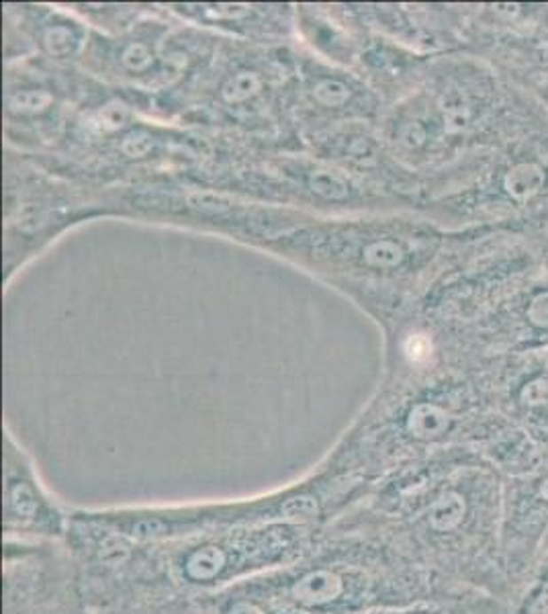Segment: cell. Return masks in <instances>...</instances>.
Returning a JSON list of instances; mask_svg holds the SVG:
<instances>
[{
    "instance_id": "8fae6325",
    "label": "cell",
    "mask_w": 548,
    "mask_h": 614,
    "mask_svg": "<svg viewBox=\"0 0 548 614\" xmlns=\"http://www.w3.org/2000/svg\"><path fill=\"white\" fill-rule=\"evenodd\" d=\"M89 23L68 12L45 6H6V45L21 39L27 45L23 58H42L59 66L80 64L89 43ZM21 58V59H23Z\"/></svg>"
},
{
    "instance_id": "9a60e30c",
    "label": "cell",
    "mask_w": 548,
    "mask_h": 614,
    "mask_svg": "<svg viewBox=\"0 0 548 614\" xmlns=\"http://www.w3.org/2000/svg\"><path fill=\"white\" fill-rule=\"evenodd\" d=\"M546 185V170L538 162H518L501 178L504 193L513 203H528L540 195Z\"/></svg>"
},
{
    "instance_id": "2e32d148",
    "label": "cell",
    "mask_w": 548,
    "mask_h": 614,
    "mask_svg": "<svg viewBox=\"0 0 548 614\" xmlns=\"http://www.w3.org/2000/svg\"><path fill=\"white\" fill-rule=\"evenodd\" d=\"M520 399L528 405V408H538V405L548 404V377H534L528 382L522 391H520Z\"/></svg>"
},
{
    "instance_id": "3957f363",
    "label": "cell",
    "mask_w": 548,
    "mask_h": 614,
    "mask_svg": "<svg viewBox=\"0 0 548 614\" xmlns=\"http://www.w3.org/2000/svg\"><path fill=\"white\" fill-rule=\"evenodd\" d=\"M395 547L372 531L336 518L289 567L250 579L258 592L301 614H374L401 609Z\"/></svg>"
},
{
    "instance_id": "8992f818",
    "label": "cell",
    "mask_w": 548,
    "mask_h": 614,
    "mask_svg": "<svg viewBox=\"0 0 548 614\" xmlns=\"http://www.w3.org/2000/svg\"><path fill=\"white\" fill-rule=\"evenodd\" d=\"M98 89L100 83L76 75L72 66L42 58L6 62L4 133L9 148L21 154L56 150L72 117Z\"/></svg>"
},
{
    "instance_id": "9c48e42d",
    "label": "cell",
    "mask_w": 548,
    "mask_h": 614,
    "mask_svg": "<svg viewBox=\"0 0 548 614\" xmlns=\"http://www.w3.org/2000/svg\"><path fill=\"white\" fill-rule=\"evenodd\" d=\"M3 532L11 543H66L72 508L43 482L35 460L4 426L3 446Z\"/></svg>"
},
{
    "instance_id": "7a4b0ae2",
    "label": "cell",
    "mask_w": 548,
    "mask_h": 614,
    "mask_svg": "<svg viewBox=\"0 0 548 614\" xmlns=\"http://www.w3.org/2000/svg\"><path fill=\"white\" fill-rule=\"evenodd\" d=\"M297 51L285 45H256L222 39L209 64L150 113L180 117L189 125L236 133L238 138H299L289 113ZM301 142V139H299Z\"/></svg>"
},
{
    "instance_id": "5b68a950",
    "label": "cell",
    "mask_w": 548,
    "mask_h": 614,
    "mask_svg": "<svg viewBox=\"0 0 548 614\" xmlns=\"http://www.w3.org/2000/svg\"><path fill=\"white\" fill-rule=\"evenodd\" d=\"M80 189L84 186H74L70 178H64L58 172L42 170L27 154H21L19 160L12 154L6 156V281H11L17 266L25 264L27 258L37 255L66 228L86 217L105 216L97 209V205L105 207L103 199Z\"/></svg>"
},
{
    "instance_id": "6da1fadb",
    "label": "cell",
    "mask_w": 548,
    "mask_h": 614,
    "mask_svg": "<svg viewBox=\"0 0 548 614\" xmlns=\"http://www.w3.org/2000/svg\"><path fill=\"white\" fill-rule=\"evenodd\" d=\"M213 230L293 260L371 311L387 305L389 287L418 271L438 242L424 225L401 219L317 217L233 195L219 201Z\"/></svg>"
},
{
    "instance_id": "4fadbf2b",
    "label": "cell",
    "mask_w": 548,
    "mask_h": 614,
    "mask_svg": "<svg viewBox=\"0 0 548 614\" xmlns=\"http://www.w3.org/2000/svg\"><path fill=\"white\" fill-rule=\"evenodd\" d=\"M454 416L446 405L430 399H418L407 405L399 418V432L411 443H434L449 435Z\"/></svg>"
},
{
    "instance_id": "d6986e66",
    "label": "cell",
    "mask_w": 548,
    "mask_h": 614,
    "mask_svg": "<svg viewBox=\"0 0 548 614\" xmlns=\"http://www.w3.org/2000/svg\"><path fill=\"white\" fill-rule=\"evenodd\" d=\"M540 498L546 500L548 502V477L543 482V485H540Z\"/></svg>"
},
{
    "instance_id": "e0dca14e",
    "label": "cell",
    "mask_w": 548,
    "mask_h": 614,
    "mask_svg": "<svg viewBox=\"0 0 548 614\" xmlns=\"http://www.w3.org/2000/svg\"><path fill=\"white\" fill-rule=\"evenodd\" d=\"M528 322L536 328L548 330V291H540L530 299L526 310Z\"/></svg>"
},
{
    "instance_id": "7c38bea8",
    "label": "cell",
    "mask_w": 548,
    "mask_h": 614,
    "mask_svg": "<svg viewBox=\"0 0 548 614\" xmlns=\"http://www.w3.org/2000/svg\"><path fill=\"white\" fill-rule=\"evenodd\" d=\"M89 609L92 614H217L211 596L178 588L170 579L139 584Z\"/></svg>"
},
{
    "instance_id": "ac0fdd59",
    "label": "cell",
    "mask_w": 548,
    "mask_h": 614,
    "mask_svg": "<svg viewBox=\"0 0 548 614\" xmlns=\"http://www.w3.org/2000/svg\"><path fill=\"white\" fill-rule=\"evenodd\" d=\"M530 610H532V614H543L548 610V584L543 586V588H540V592H538V596L532 600Z\"/></svg>"
},
{
    "instance_id": "5bb4252c",
    "label": "cell",
    "mask_w": 548,
    "mask_h": 614,
    "mask_svg": "<svg viewBox=\"0 0 548 614\" xmlns=\"http://www.w3.org/2000/svg\"><path fill=\"white\" fill-rule=\"evenodd\" d=\"M466 512H469V504L463 493L457 490H442L424 508V523L430 532L449 535L463 524Z\"/></svg>"
},
{
    "instance_id": "30bf717a",
    "label": "cell",
    "mask_w": 548,
    "mask_h": 614,
    "mask_svg": "<svg viewBox=\"0 0 548 614\" xmlns=\"http://www.w3.org/2000/svg\"><path fill=\"white\" fill-rule=\"evenodd\" d=\"M170 12L186 25L244 43L280 45L297 31V9L283 4H170Z\"/></svg>"
},
{
    "instance_id": "ba28073f",
    "label": "cell",
    "mask_w": 548,
    "mask_h": 614,
    "mask_svg": "<svg viewBox=\"0 0 548 614\" xmlns=\"http://www.w3.org/2000/svg\"><path fill=\"white\" fill-rule=\"evenodd\" d=\"M3 576V614H92L66 543L4 540Z\"/></svg>"
},
{
    "instance_id": "52a82bcc",
    "label": "cell",
    "mask_w": 548,
    "mask_h": 614,
    "mask_svg": "<svg viewBox=\"0 0 548 614\" xmlns=\"http://www.w3.org/2000/svg\"><path fill=\"white\" fill-rule=\"evenodd\" d=\"M291 122L303 139L338 125L371 123L380 113V97L358 72L297 51L289 92Z\"/></svg>"
},
{
    "instance_id": "277c9868",
    "label": "cell",
    "mask_w": 548,
    "mask_h": 614,
    "mask_svg": "<svg viewBox=\"0 0 548 614\" xmlns=\"http://www.w3.org/2000/svg\"><path fill=\"white\" fill-rule=\"evenodd\" d=\"M322 529L295 523L246 524L156 545L172 584L213 596L299 562Z\"/></svg>"
}]
</instances>
